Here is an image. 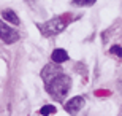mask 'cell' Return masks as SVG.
<instances>
[{
	"mask_svg": "<svg viewBox=\"0 0 122 116\" xmlns=\"http://www.w3.org/2000/svg\"><path fill=\"white\" fill-rule=\"evenodd\" d=\"M70 86H71L70 76L62 73V75H59L57 78H54L49 84H46V89H48V92H49L56 100H62V99L67 95V92L70 91Z\"/></svg>",
	"mask_w": 122,
	"mask_h": 116,
	"instance_id": "6da1fadb",
	"label": "cell"
},
{
	"mask_svg": "<svg viewBox=\"0 0 122 116\" xmlns=\"http://www.w3.org/2000/svg\"><path fill=\"white\" fill-rule=\"evenodd\" d=\"M38 29H40V32L45 37H54L65 29V22L60 18H54V19L46 21V22L38 24Z\"/></svg>",
	"mask_w": 122,
	"mask_h": 116,
	"instance_id": "7a4b0ae2",
	"label": "cell"
},
{
	"mask_svg": "<svg viewBox=\"0 0 122 116\" xmlns=\"http://www.w3.org/2000/svg\"><path fill=\"white\" fill-rule=\"evenodd\" d=\"M0 38L3 40V43L11 45V43H16L19 40V33L14 29L8 27L3 21H0Z\"/></svg>",
	"mask_w": 122,
	"mask_h": 116,
	"instance_id": "3957f363",
	"label": "cell"
},
{
	"mask_svg": "<svg viewBox=\"0 0 122 116\" xmlns=\"http://www.w3.org/2000/svg\"><path fill=\"white\" fill-rule=\"evenodd\" d=\"M62 67L60 65H46L43 70H41V78L45 81V84H49L51 81L57 78L59 75H62Z\"/></svg>",
	"mask_w": 122,
	"mask_h": 116,
	"instance_id": "277c9868",
	"label": "cell"
},
{
	"mask_svg": "<svg viewBox=\"0 0 122 116\" xmlns=\"http://www.w3.org/2000/svg\"><path fill=\"white\" fill-rule=\"evenodd\" d=\"M82 107H84V99L81 95H76V97H71L65 103V111L70 113V115H76Z\"/></svg>",
	"mask_w": 122,
	"mask_h": 116,
	"instance_id": "5b68a950",
	"label": "cell"
},
{
	"mask_svg": "<svg viewBox=\"0 0 122 116\" xmlns=\"http://www.w3.org/2000/svg\"><path fill=\"white\" fill-rule=\"evenodd\" d=\"M51 59H52V62H54V64H63V62H67L70 57H68V53L65 51V49L57 48V49H54V51H52Z\"/></svg>",
	"mask_w": 122,
	"mask_h": 116,
	"instance_id": "8992f818",
	"label": "cell"
},
{
	"mask_svg": "<svg viewBox=\"0 0 122 116\" xmlns=\"http://www.w3.org/2000/svg\"><path fill=\"white\" fill-rule=\"evenodd\" d=\"M2 18L5 19V21H8V22H11L13 26H19V18L18 14L14 13L13 10H3V13H2Z\"/></svg>",
	"mask_w": 122,
	"mask_h": 116,
	"instance_id": "52a82bcc",
	"label": "cell"
},
{
	"mask_svg": "<svg viewBox=\"0 0 122 116\" xmlns=\"http://www.w3.org/2000/svg\"><path fill=\"white\" fill-rule=\"evenodd\" d=\"M54 113H56L54 105H45V107L40 108V115H43V116H49V115H54Z\"/></svg>",
	"mask_w": 122,
	"mask_h": 116,
	"instance_id": "ba28073f",
	"label": "cell"
},
{
	"mask_svg": "<svg viewBox=\"0 0 122 116\" xmlns=\"http://www.w3.org/2000/svg\"><path fill=\"white\" fill-rule=\"evenodd\" d=\"M97 0H75L73 3L78 5V6H91V5H94Z\"/></svg>",
	"mask_w": 122,
	"mask_h": 116,
	"instance_id": "9c48e42d",
	"label": "cell"
},
{
	"mask_svg": "<svg viewBox=\"0 0 122 116\" xmlns=\"http://www.w3.org/2000/svg\"><path fill=\"white\" fill-rule=\"evenodd\" d=\"M113 54H116L117 57H122V46H119V45H114V46H111V49H109Z\"/></svg>",
	"mask_w": 122,
	"mask_h": 116,
	"instance_id": "30bf717a",
	"label": "cell"
}]
</instances>
